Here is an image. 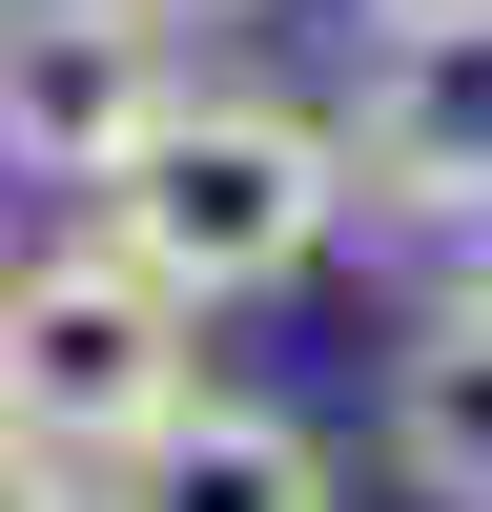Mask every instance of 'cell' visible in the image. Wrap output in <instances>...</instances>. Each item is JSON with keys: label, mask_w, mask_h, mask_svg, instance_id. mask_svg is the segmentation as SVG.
Listing matches in <instances>:
<instances>
[{"label": "cell", "mask_w": 492, "mask_h": 512, "mask_svg": "<svg viewBox=\"0 0 492 512\" xmlns=\"http://www.w3.org/2000/svg\"><path fill=\"white\" fill-rule=\"evenodd\" d=\"M185 390H205V308H164L103 226L0 246V431H21V451L103 472V451H144Z\"/></svg>", "instance_id": "cell-2"}, {"label": "cell", "mask_w": 492, "mask_h": 512, "mask_svg": "<svg viewBox=\"0 0 492 512\" xmlns=\"http://www.w3.org/2000/svg\"><path fill=\"white\" fill-rule=\"evenodd\" d=\"M0 512H82V472H62V451H21V431H0Z\"/></svg>", "instance_id": "cell-7"}, {"label": "cell", "mask_w": 492, "mask_h": 512, "mask_svg": "<svg viewBox=\"0 0 492 512\" xmlns=\"http://www.w3.org/2000/svg\"><path fill=\"white\" fill-rule=\"evenodd\" d=\"M205 82V41L164 0H0V185H103L164 103Z\"/></svg>", "instance_id": "cell-4"}, {"label": "cell", "mask_w": 492, "mask_h": 512, "mask_svg": "<svg viewBox=\"0 0 492 512\" xmlns=\"http://www.w3.org/2000/svg\"><path fill=\"white\" fill-rule=\"evenodd\" d=\"M164 21H185V41H205V21H267V0H164Z\"/></svg>", "instance_id": "cell-8"}, {"label": "cell", "mask_w": 492, "mask_h": 512, "mask_svg": "<svg viewBox=\"0 0 492 512\" xmlns=\"http://www.w3.org/2000/svg\"><path fill=\"white\" fill-rule=\"evenodd\" d=\"M349 226H410L431 267H492V0L431 21H349Z\"/></svg>", "instance_id": "cell-3"}, {"label": "cell", "mask_w": 492, "mask_h": 512, "mask_svg": "<svg viewBox=\"0 0 492 512\" xmlns=\"http://www.w3.org/2000/svg\"><path fill=\"white\" fill-rule=\"evenodd\" d=\"M82 226L164 287V308H267L349 246V144L328 103H267V82H185L144 144L82 185Z\"/></svg>", "instance_id": "cell-1"}, {"label": "cell", "mask_w": 492, "mask_h": 512, "mask_svg": "<svg viewBox=\"0 0 492 512\" xmlns=\"http://www.w3.org/2000/svg\"><path fill=\"white\" fill-rule=\"evenodd\" d=\"M82 512H349V451L308 410H267V390H185L144 451L82 472Z\"/></svg>", "instance_id": "cell-5"}, {"label": "cell", "mask_w": 492, "mask_h": 512, "mask_svg": "<svg viewBox=\"0 0 492 512\" xmlns=\"http://www.w3.org/2000/svg\"><path fill=\"white\" fill-rule=\"evenodd\" d=\"M390 472L431 512H492V267H431L390 328Z\"/></svg>", "instance_id": "cell-6"}]
</instances>
